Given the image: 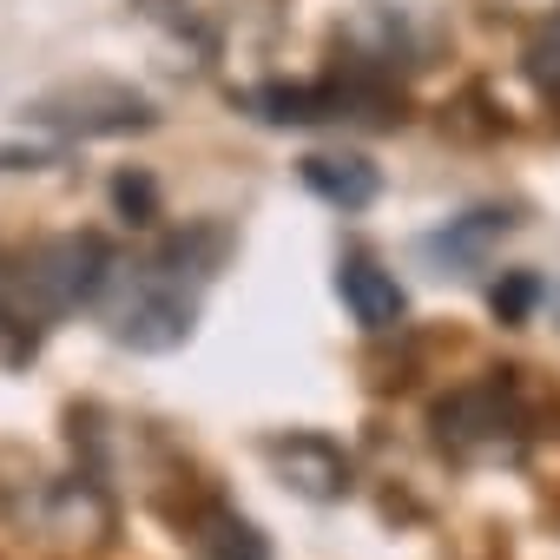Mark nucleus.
<instances>
[{"label": "nucleus", "instance_id": "obj_12", "mask_svg": "<svg viewBox=\"0 0 560 560\" xmlns=\"http://www.w3.org/2000/svg\"><path fill=\"white\" fill-rule=\"evenodd\" d=\"M527 73H534V86H540L547 100H560V8L547 14V27H540L534 47H527Z\"/></svg>", "mask_w": 560, "mask_h": 560}, {"label": "nucleus", "instance_id": "obj_7", "mask_svg": "<svg viewBox=\"0 0 560 560\" xmlns=\"http://www.w3.org/2000/svg\"><path fill=\"white\" fill-rule=\"evenodd\" d=\"M337 298H343V311L357 317V330H370V337L402 330V317H409L402 284H396L376 257H343V264H337Z\"/></svg>", "mask_w": 560, "mask_h": 560}, {"label": "nucleus", "instance_id": "obj_5", "mask_svg": "<svg viewBox=\"0 0 560 560\" xmlns=\"http://www.w3.org/2000/svg\"><path fill=\"white\" fill-rule=\"evenodd\" d=\"M257 455L277 468V481L298 488L304 501H343L350 494V455L317 435V429H284V435H264Z\"/></svg>", "mask_w": 560, "mask_h": 560}, {"label": "nucleus", "instance_id": "obj_11", "mask_svg": "<svg viewBox=\"0 0 560 560\" xmlns=\"http://www.w3.org/2000/svg\"><path fill=\"white\" fill-rule=\"evenodd\" d=\"M113 205H119L126 224H159V185H152V172H119L113 178Z\"/></svg>", "mask_w": 560, "mask_h": 560}, {"label": "nucleus", "instance_id": "obj_1", "mask_svg": "<svg viewBox=\"0 0 560 560\" xmlns=\"http://www.w3.org/2000/svg\"><path fill=\"white\" fill-rule=\"evenodd\" d=\"M224 250H231V231L191 224V231H172L165 244H152L145 257H113L106 284L93 298V311L106 317V337L139 357L185 350L198 330V298L218 277Z\"/></svg>", "mask_w": 560, "mask_h": 560}, {"label": "nucleus", "instance_id": "obj_3", "mask_svg": "<svg viewBox=\"0 0 560 560\" xmlns=\"http://www.w3.org/2000/svg\"><path fill=\"white\" fill-rule=\"evenodd\" d=\"M21 119L47 126V132H67V139H113V132H145L152 100L119 86V80H67V86H47L40 100H27Z\"/></svg>", "mask_w": 560, "mask_h": 560}, {"label": "nucleus", "instance_id": "obj_2", "mask_svg": "<svg viewBox=\"0 0 560 560\" xmlns=\"http://www.w3.org/2000/svg\"><path fill=\"white\" fill-rule=\"evenodd\" d=\"M429 429H435V448L462 468H501V462H521L527 435H534V416L514 389L508 370H488L475 383H455L435 409H429Z\"/></svg>", "mask_w": 560, "mask_h": 560}, {"label": "nucleus", "instance_id": "obj_10", "mask_svg": "<svg viewBox=\"0 0 560 560\" xmlns=\"http://www.w3.org/2000/svg\"><path fill=\"white\" fill-rule=\"evenodd\" d=\"M488 304H494L501 324H527V311L540 304V277H534V270H508L501 284L488 291Z\"/></svg>", "mask_w": 560, "mask_h": 560}, {"label": "nucleus", "instance_id": "obj_9", "mask_svg": "<svg viewBox=\"0 0 560 560\" xmlns=\"http://www.w3.org/2000/svg\"><path fill=\"white\" fill-rule=\"evenodd\" d=\"M298 178L330 205V211H370L376 198H383V172L370 165V159H357V152H311L304 165H298Z\"/></svg>", "mask_w": 560, "mask_h": 560}, {"label": "nucleus", "instance_id": "obj_8", "mask_svg": "<svg viewBox=\"0 0 560 560\" xmlns=\"http://www.w3.org/2000/svg\"><path fill=\"white\" fill-rule=\"evenodd\" d=\"M514 231V211H501V205H475V211H462V218H448L442 231H429L422 237V250L435 257V264H448V270H481L488 264V250L501 244Z\"/></svg>", "mask_w": 560, "mask_h": 560}, {"label": "nucleus", "instance_id": "obj_4", "mask_svg": "<svg viewBox=\"0 0 560 560\" xmlns=\"http://www.w3.org/2000/svg\"><path fill=\"white\" fill-rule=\"evenodd\" d=\"M337 54H343V73L350 80L389 86L396 73L416 67V34H409V21L389 8V0H363V8L337 27Z\"/></svg>", "mask_w": 560, "mask_h": 560}, {"label": "nucleus", "instance_id": "obj_13", "mask_svg": "<svg viewBox=\"0 0 560 560\" xmlns=\"http://www.w3.org/2000/svg\"><path fill=\"white\" fill-rule=\"evenodd\" d=\"M40 165H54V152H21V145H0V172H40Z\"/></svg>", "mask_w": 560, "mask_h": 560}, {"label": "nucleus", "instance_id": "obj_6", "mask_svg": "<svg viewBox=\"0 0 560 560\" xmlns=\"http://www.w3.org/2000/svg\"><path fill=\"white\" fill-rule=\"evenodd\" d=\"M178 540H185L191 560H270V540L218 494H198L178 514Z\"/></svg>", "mask_w": 560, "mask_h": 560}]
</instances>
